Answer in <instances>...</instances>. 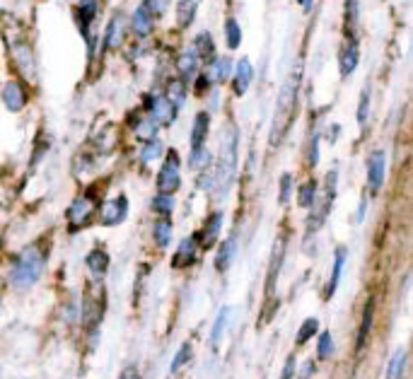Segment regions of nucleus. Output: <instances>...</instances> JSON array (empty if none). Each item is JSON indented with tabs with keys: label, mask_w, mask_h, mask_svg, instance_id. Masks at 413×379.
<instances>
[{
	"label": "nucleus",
	"mask_w": 413,
	"mask_h": 379,
	"mask_svg": "<svg viewBox=\"0 0 413 379\" xmlns=\"http://www.w3.org/2000/svg\"><path fill=\"white\" fill-rule=\"evenodd\" d=\"M358 61H360L358 41H348V44H343L341 51H338V68H341V75L348 77L350 73L358 68Z\"/></svg>",
	"instance_id": "obj_12"
},
{
	"label": "nucleus",
	"mask_w": 413,
	"mask_h": 379,
	"mask_svg": "<svg viewBox=\"0 0 413 379\" xmlns=\"http://www.w3.org/2000/svg\"><path fill=\"white\" fill-rule=\"evenodd\" d=\"M404 365H406V352L404 350L394 352V357L389 360V367H386V379H401Z\"/></svg>",
	"instance_id": "obj_32"
},
{
	"label": "nucleus",
	"mask_w": 413,
	"mask_h": 379,
	"mask_svg": "<svg viewBox=\"0 0 413 379\" xmlns=\"http://www.w3.org/2000/svg\"><path fill=\"white\" fill-rule=\"evenodd\" d=\"M208 89H211V77H208V75L196 77V94H198V97H201V94H206Z\"/></svg>",
	"instance_id": "obj_44"
},
{
	"label": "nucleus",
	"mask_w": 413,
	"mask_h": 379,
	"mask_svg": "<svg viewBox=\"0 0 413 379\" xmlns=\"http://www.w3.org/2000/svg\"><path fill=\"white\" fill-rule=\"evenodd\" d=\"M135 133H138V138L143 140H155V133H158V124H155L153 119H143L140 124H135Z\"/></svg>",
	"instance_id": "obj_37"
},
{
	"label": "nucleus",
	"mask_w": 413,
	"mask_h": 379,
	"mask_svg": "<svg viewBox=\"0 0 413 379\" xmlns=\"http://www.w3.org/2000/svg\"><path fill=\"white\" fill-rule=\"evenodd\" d=\"M358 29V0H346V36L348 41H355Z\"/></svg>",
	"instance_id": "obj_26"
},
{
	"label": "nucleus",
	"mask_w": 413,
	"mask_h": 379,
	"mask_svg": "<svg viewBox=\"0 0 413 379\" xmlns=\"http://www.w3.org/2000/svg\"><path fill=\"white\" fill-rule=\"evenodd\" d=\"M193 17H196V0H181L179 5H177V24H179L181 29L191 27Z\"/></svg>",
	"instance_id": "obj_23"
},
{
	"label": "nucleus",
	"mask_w": 413,
	"mask_h": 379,
	"mask_svg": "<svg viewBox=\"0 0 413 379\" xmlns=\"http://www.w3.org/2000/svg\"><path fill=\"white\" fill-rule=\"evenodd\" d=\"M119 379H138V375H135V370H126Z\"/></svg>",
	"instance_id": "obj_49"
},
{
	"label": "nucleus",
	"mask_w": 413,
	"mask_h": 379,
	"mask_svg": "<svg viewBox=\"0 0 413 379\" xmlns=\"http://www.w3.org/2000/svg\"><path fill=\"white\" fill-rule=\"evenodd\" d=\"M290 188H292V177L283 174V179H280V203H287V198H290Z\"/></svg>",
	"instance_id": "obj_43"
},
{
	"label": "nucleus",
	"mask_w": 413,
	"mask_h": 379,
	"mask_svg": "<svg viewBox=\"0 0 413 379\" xmlns=\"http://www.w3.org/2000/svg\"><path fill=\"white\" fill-rule=\"evenodd\" d=\"M172 239V225L170 220H160L158 225H155V244L160 246V249H165L167 244H170Z\"/></svg>",
	"instance_id": "obj_35"
},
{
	"label": "nucleus",
	"mask_w": 413,
	"mask_h": 379,
	"mask_svg": "<svg viewBox=\"0 0 413 379\" xmlns=\"http://www.w3.org/2000/svg\"><path fill=\"white\" fill-rule=\"evenodd\" d=\"M312 372H315V365H312V362H307L305 370H302V375H300V379H310Z\"/></svg>",
	"instance_id": "obj_47"
},
{
	"label": "nucleus",
	"mask_w": 413,
	"mask_h": 379,
	"mask_svg": "<svg viewBox=\"0 0 413 379\" xmlns=\"http://www.w3.org/2000/svg\"><path fill=\"white\" fill-rule=\"evenodd\" d=\"M368 114H370V89L365 87L363 94H360V104H358V124L365 126V121H368Z\"/></svg>",
	"instance_id": "obj_41"
},
{
	"label": "nucleus",
	"mask_w": 413,
	"mask_h": 379,
	"mask_svg": "<svg viewBox=\"0 0 413 379\" xmlns=\"http://www.w3.org/2000/svg\"><path fill=\"white\" fill-rule=\"evenodd\" d=\"M165 99L172 104L174 109L184 107V99H186V87L181 80H170L167 82V89H165Z\"/></svg>",
	"instance_id": "obj_22"
},
{
	"label": "nucleus",
	"mask_w": 413,
	"mask_h": 379,
	"mask_svg": "<svg viewBox=\"0 0 413 379\" xmlns=\"http://www.w3.org/2000/svg\"><path fill=\"white\" fill-rule=\"evenodd\" d=\"M193 261H196V241H193V237H186V239H181L172 263H174L177 268H186V266H191Z\"/></svg>",
	"instance_id": "obj_18"
},
{
	"label": "nucleus",
	"mask_w": 413,
	"mask_h": 379,
	"mask_svg": "<svg viewBox=\"0 0 413 379\" xmlns=\"http://www.w3.org/2000/svg\"><path fill=\"white\" fill-rule=\"evenodd\" d=\"M317 331H319V319H315V317L305 319L302 321V326H300V331H297V336H295V345H305L307 341L317 334Z\"/></svg>",
	"instance_id": "obj_29"
},
{
	"label": "nucleus",
	"mask_w": 413,
	"mask_h": 379,
	"mask_svg": "<svg viewBox=\"0 0 413 379\" xmlns=\"http://www.w3.org/2000/svg\"><path fill=\"white\" fill-rule=\"evenodd\" d=\"M177 68H179L181 82L191 80V77L196 75V68H198V59L193 56V51H184V54L179 56V63H177Z\"/></svg>",
	"instance_id": "obj_25"
},
{
	"label": "nucleus",
	"mask_w": 413,
	"mask_h": 379,
	"mask_svg": "<svg viewBox=\"0 0 413 379\" xmlns=\"http://www.w3.org/2000/svg\"><path fill=\"white\" fill-rule=\"evenodd\" d=\"M297 92H300V68L287 75L283 89L278 94V104H276V117H273V128H271V145H278L283 140V135L287 133L295 117L297 109Z\"/></svg>",
	"instance_id": "obj_2"
},
{
	"label": "nucleus",
	"mask_w": 413,
	"mask_h": 379,
	"mask_svg": "<svg viewBox=\"0 0 413 379\" xmlns=\"http://www.w3.org/2000/svg\"><path fill=\"white\" fill-rule=\"evenodd\" d=\"M227 317H230V307H225L223 312L218 314L216 326H213V334H211L213 348H218V343H220V339H223V334H225V326H227Z\"/></svg>",
	"instance_id": "obj_34"
},
{
	"label": "nucleus",
	"mask_w": 413,
	"mask_h": 379,
	"mask_svg": "<svg viewBox=\"0 0 413 379\" xmlns=\"http://www.w3.org/2000/svg\"><path fill=\"white\" fill-rule=\"evenodd\" d=\"M225 39H227V49H239L242 44V29H239V22L234 17H230L225 22Z\"/></svg>",
	"instance_id": "obj_27"
},
{
	"label": "nucleus",
	"mask_w": 413,
	"mask_h": 379,
	"mask_svg": "<svg viewBox=\"0 0 413 379\" xmlns=\"http://www.w3.org/2000/svg\"><path fill=\"white\" fill-rule=\"evenodd\" d=\"M130 27L138 36H148L150 31H153V15L148 13V8H145L143 3H140V8L133 13V17H130Z\"/></svg>",
	"instance_id": "obj_19"
},
{
	"label": "nucleus",
	"mask_w": 413,
	"mask_h": 379,
	"mask_svg": "<svg viewBox=\"0 0 413 379\" xmlns=\"http://www.w3.org/2000/svg\"><path fill=\"white\" fill-rule=\"evenodd\" d=\"M208 128H211V117H208V112H198L196 119H193V128H191V150L206 147Z\"/></svg>",
	"instance_id": "obj_13"
},
{
	"label": "nucleus",
	"mask_w": 413,
	"mask_h": 379,
	"mask_svg": "<svg viewBox=\"0 0 413 379\" xmlns=\"http://www.w3.org/2000/svg\"><path fill=\"white\" fill-rule=\"evenodd\" d=\"M220 228H223V213L220 210H216V213L208 215V220L203 223V228L198 230L196 237H193V241L201 244V249H211V246L216 244L218 235H220Z\"/></svg>",
	"instance_id": "obj_7"
},
{
	"label": "nucleus",
	"mask_w": 413,
	"mask_h": 379,
	"mask_svg": "<svg viewBox=\"0 0 413 379\" xmlns=\"http://www.w3.org/2000/svg\"><path fill=\"white\" fill-rule=\"evenodd\" d=\"M181 186V170H179V155L174 150H170L165 165H162L158 174V191L162 196H174Z\"/></svg>",
	"instance_id": "obj_4"
},
{
	"label": "nucleus",
	"mask_w": 413,
	"mask_h": 379,
	"mask_svg": "<svg viewBox=\"0 0 413 379\" xmlns=\"http://www.w3.org/2000/svg\"><path fill=\"white\" fill-rule=\"evenodd\" d=\"M87 268H90L95 276H104L107 273V268H109V256H107V251H102V249H95V251H90L87 254Z\"/></svg>",
	"instance_id": "obj_24"
},
{
	"label": "nucleus",
	"mask_w": 413,
	"mask_h": 379,
	"mask_svg": "<svg viewBox=\"0 0 413 379\" xmlns=\"http://www.w3.org/2000/svg\"><path fill=\"white\" fill-rule=\"evenodd\" d=\"M373 321H375V297H370L363 309V321H360V329H358V341H355V348L358 350H363L365 341H368L370 331H373Z\"/></svg>",
	"instance_id": "obj_16"
},
{
	"label": "nucleus",
	"mask_w": 413,
	"mask_h": 379,
	"mask_svg": "<svg viewBox=\"0 0 413 379\" xmlns=\"http://www.w3.org/2000/svg\"><path fill=\"white\" fill-rule=\"evenodd\" d=\"M153 208L158 210L160 215H170L172 210H174V198L172 196H162V193H158L153 201Z\"/></svg>",
	"instance_id": "obj_40"
},
{
	"label": "nucleus",
	"mask_w": 413,
	"mask_h": 379,
	"mask_svg": "<svg viewBox=\"0 0 413 379\" xmlns=\"http://www.w3.org/2000/svg\"><path fill=\"white\" fill-rule=\"evenodd\" d=\"M77 15H80V27H82V31H87L90 22L95 20V15H97V0H80Z\"/></svg>",
	"instance_id": "obj_28"
},
{
	"label": "nucleus",
	"mask_w": 413,
	"mask_h": 379,
	"mask_svg": "<svg viewBox=\"0 0 413 379\" xmlns=\"http://www.w3.org/2000/svg\"><path fill=\"white\" fill-rule=\"evenodd\" d=\"M297 3H302L305 8H310V0H297Z\"/></svg>",
	"instance_id": "obj_50"
},
{
	"label": "nucleus",
	"mask_w": 413,
	"mask_h": 379,
	"mask_svg": "<svg viewBox=\"0 0 413 379\" xmlns=\"http://www.w3.org/2000/svg\"><path fill=\"white\" fill-rule=\"evenodd\" d=\"M191 355H193L191 345H189V343H184V345H181V350L177 352V355H174V360H172V375H174V372H179L181 367H184L186 362L191 360Z\"/></svg>",
	"instance_id": "obj_39"
},
{
	"label": "nucleus",
	"mask_w": 413,
	"mask_h": 379,
	"mask_svg": "<svg viewBox=\"0 0 413 379\" xmlns=\"http://www.w3.org/2000/svg\"><path fill=\"white\" fill-rule=\"evenodd\" d=\"M208 162H211V155H208L206 147H198V150H191V157H189L191 170H206Z\"/></svg>",
	"instance_id": "obj_38"
},
{
	"label": "nucleus",
	"mask_w": 413,
	"mask_h": 379,
	"mask_svg": "<svg viewBox=\"0 0 413 379\" xmlns=\"http://www.w3.org/2000/svg\"><path fill=\"white\" fill-rule=\"evenodd\" d=\"M126 215H128V198L126 196L109 198V201L102 203V208H99V223L107 225V228H114V225L123 223Z\"/></svg>",
	"instance_id": "obj_6"
},
{
	"label": "nucleus",
	"mask_w": 413,
	"mask_h": 379,
	"mask_svg": "<svg viewBox=\"0 0 413 379\" xmlns=\"http://www.w3.org/2000/svg\"><path fill=\"white\" fill-rule=\"evenodd\" d=\"M365 205L368 203H360V208H358V215H355V223H363V218H365Z\"/></svg>",
	"instance_id": "obj_48"
},
{
	"label": "nucleus",
	"mask_w": 413,
	"mask_h": 379,
	"mask_svg": "<svg viewBox=\"0 0 413 379\" xmlns=\"http://www.w3.org/2000/svg\"><path fill=\"white\" fill-rule=\"evenodd\" d=\"M252 77H254V68L249 59H239V63L234 66V77H232V89L237 97H242L244 92L252 85Z\"/></svg>",
	"instance_id": "obj_11"
},
{
	"label": "nucleus",
	"mask_w": 413,
	"mask_h": 379,
	"mask_svg": "<svg viewBox=\"0 0 413 379\" xmlns=\"http://www.w3.org/2000/svg\"><path fill=\"white\" fill-rule=\"evenodd\" d=\"M3 104H5V109L13 112V114L22 112L24 104H27V94H24V89H22L20 82H15V80L5 82L3 85Z\"/></svg>",
	"instance_id": "obj_10"
},
{
	"label": "nucleus",
	"mask_w": 413,
	"mask_h": 379,
	"mask_svg": "<svg viewBox=\"0 0 413 379\" xmlns=\"http://www.w3.org/2000/svg\"><path fill=\"white\" fill-rule=\"evenodd\" d=\"M333 350H336V345H333L331 334H329V331H322L319 343H317V357L319 360H329V357L333 355Z\"/></svg>",
	"instance_id": "obj_31"
},
{
	"label": "nucleus",
	"mask_w": 413,
	"mask_h": 379,
	"mask_svg": "<svg viewBox=\"0 0 413 379\" xmlns=\"http://www.w3.org/2000/svg\"><path fill=\"white\" fill-rule=\"evenodd\" d=\"M234 251H237V237H227V239L220 244V251H218V256H216V268L218 271H227L230 268V263H232L234 259Z\"/></svg>",
	"instance_id": "obj_20"
},
{
	"label": "nucleus",
	"mask_w": 413,
	"mask_h": 379,
	"mask_svg": "<svg viewBox=\"0 0 413 379\" xmlns=\"http://www.w3.org/2000/svg\"><path fill=\"white\" fill-rule=\"evenodd\" d=\"M46 261H49V251L44 249L41 241L24 246L17 254V259L13 261V268H10V285L15 290H32L36 281L41 278V273H44Z\"/></svg>",
	"instance_id": "obj_1"
},
{
	"label": "nucleus",
	"mask_w": 413,
	"mask_h": 379,
	"mask_svg": "<svg viewBox=\"0 0 413 379\" xmlns=\"http://www.w3.org/2000/svg\"><path fill=\"white\" fill-rule=\"evenodd\" d=\"M343 266H346V249H343V246H338L336 254H333L331 278H329V283H326V299H331V297H333V292L338 290V283H341Z\"/></svg>",
	"instance_id": "obj_15"
},
{
	"label": "nucleus",
	"mask_w": 413,
	"mask_h": 379,
	"mask_svg": "<svg viewBox=\"0 0 413 379\" xmlns=\"http://www.w3.org/2000/svg\"><path fill=\"white\" fill-rule=\"evenodd\" d=\"M319 162V135L312 138V145H310V167H315Z\"/></svg>",
	"instance_id": "obj_45"
},
{
	"label": "nucleus",
	"mask_w": 413,
	"mask_h": 379,
	"mask_svg": "<svg viewBox=\"0 0 413 379\" xmlns=\"http://www.w3.org/2000/svg\"><path fill=\"white\" fill-rule=\"evenodd\" d=\"M162 150H165V147H162V143H160L158 138H155V140H148L143 150H140V162H153V160H158V157L162 155Z\"/></svg>",
	"instance_id": "obj_36"
},
{
	"label": "nucleus",
	"mask_w": 413,
	"mask_h": 379,
	"mask_svg": "<svg viewBox=\"0 0 413 379\" xmlns=\"http://www.w3.org/2000/svg\"><path fill=\"white\" fill-rule=\"evenodd\" d=\"M295 355H287V360H285V370H283V375H280V379H290L292 375H295Z\"/></svg>",
	"instance_id": "obj_46"
},
{
	"label": "nucleus",
	"mask_w": 413,
	"mask_h": 379,
	"mask_svg": "<svg viewBox=\"0 0 413 379\" xmlns=\"http://www.w3.org/2000/svg\"><path fill=\"white\" fill-rule=\"evenodd\" d=\"M123 44V15L117 13L109 20V27L104 31V46L107 49H119Z\"/></svg>",
	"instance_id": "obj_14"
},
{
	"label": "nucleus",
	"mask_w": 413,
	"mask_h": 379,
	"mask_svg": "<svg viewBox=\"0 0 413 379\" xmlns=\"http://www.w3.org/2000/svg\"><path fill=\"white\" fill-rule=\"evenodd\" d=\"M167 3H170V0H143V5L148 8L150 15H162L167 10Z\"/></svg>",
	"instance_id": "obj_42"
},
{
	"label": "nucleus",
	"mask_w": 413,
	"mask_h": 379,
	"mask_svg": "<svg viewBox=\"0 0 413 379\" xmlns=\"http://www.w3.org/2000/svg\"><path fill=\"white\" fill-rule=\"evenodd\" d=\"M95 213V198L87 193V196H77L75 201L70 203V208H68L66 218H68V228L75 232L77 228H82V225L90 220V215Z\"/></svg>",
	"instance_id": "obj_5"
},
{
	"label": "nucleus",
	"mask_w": 413,
	"mask_h": 379,
	"mask_svg": "<svg viewBox=\"0 0 413 379\" xmlns=\"http://www.w3.org/2000/svg\"><path fill=\"white\" fill-rule=\"evenodd\" d=\"M13 56H15V63H17V68L22 70V75H34V61H32V51L27 49L24 44H17L13 46Z\"/></svg>",
	"instance_id": "obj_21"
},
{
	"label": "nucleus",
	"mask_w": 413,
	"mask_h": 379,
	"mask_svg": "<svg viewBox=\"0 0 413 379\" xmlns=\"http://www.w3.org/2000/svg\"><path fill=\"white\" fill-rule=\"evenodd\" d=\"M317 201V181H305L300 186V196H297V203L302 205V208H310L312 203Z\"/></svg>",
	"instance_id": "obj_33"
},
{
	"label": "nucleus",
	"mask_w": 413,
	"mask_h": 379,
	"mask_svg": "<svg viewBox=\"0 0 413 379\" xmlns=\"http://www.w3.org/2000/svg\"><path fill=\"white\" fill-rule=\"evenodd\" d=\"M237 143H239V133L234 126H227L220 143V157H218V170L213 174L216 181V191L225 196L227 188L234 181V172H237Z\"/></svg>",
	"instance_id": "obj_3"
},
{
	"label": "nucleus",
	"mask_w": 413,
	"mask_h": 379,
	"mask_svg": "<svg viewBox=\"0 0 413 379\" xmlns=\"http://www.w3.org/2000/svg\"><path fill=\"white\" fill-rule=\"evenodd\" d=\"M230 70H232V61L227 59V56H223V59H218L213 63V73L208 77H211V82H225L230 75Z\"/></svg>",
	"instance_id": "obj_30"
},
{
	"label": "nucleus",
	"mask_w": 413,
	"mask_h": 379,
	"mask_svg": "<svg viewBox=\"0 0 413 379\" xmlns=\"http://www.w3.org/2000/svg\"><path fill=\"white\" fill-rule=\"evenodd\" d=\"M384 165H386V157H384V152L382 150L370 155V160H368V188L373 193H377L382 188V184H384Z\"/></svg>",
	"instance_id": "obj_9"
},
{
	"label": "nucleus",
	"mask_w": 413,
	"mask_h": 379,
	"mask_svg": "<svg viewBox=\"0 0 413 379\" xmlns=\"http://www.w3.org/2000/svg\"><path fill=\"white\" fill-rule=\"evenodd\" d=\"M145 107L150 109V119L155 121V124H162V126H170V124H174V119H177V112L179 109H174L170 102H167L165 97H158V99H153V97H148L145 99Z\"/></svg>",
	"instance_id": "obj_8"
},
{
	"label": "nucleus",
	"mask_w": 413,
	"mask_h": 379,
	"mask_svg": "<svg viewBox=\"0 0 413 379\" xmlns=\"http://www.w3.org/2000/svg\"><path fill=\"white\" fill-rule=\"evenodd\" d=\"M196 49H193V56H196L201 63H211L216 59V44H213V36L208 34V31H201V34L196 36Z\"/></svg>",
	"instance_id": "obj_17"
}]
</instances>
